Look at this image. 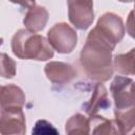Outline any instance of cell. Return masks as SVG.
I'll return each instance as SVG.
<instances>
[{"mask_svg": "<svg viewBox=\"0 0 135 135\" xmlns=\"http://www.w3.org/2000/svg\"><path fill=\"white\" fill-rule=\"evenodd\" d=\"M114 49L93 30L90 31L79 57L80 65L89 78L102 83L113 76L112 51Z\"/></svg>", "mask_w": 135, "mask_h": 135, "instance_id": "obj_1", "label": "cell"}, {"mask_svg": "<svg viewBox=\"0 0 135 135\" xmlns=\"http://www.w3.org/2000/svg\"><path fill=\"white\" fill-rule=\"evenodd\" d=\"M11 47L15 56L24 60L45 61L54 56L53 47L46 38L24 28L14 34Z\"/></svg>", "mask_w": 135, "mask_h": 135, "instance_id": "obj_2", "label": "cell"}, {"mask_svg": "<svg viewBox=\"0 0 135 135\" xmlns=\"http://www.w3.org/2000/svg\"><path fill=\"white\" fill-rule=\"evenodd\" d=\"M93 31L114 47L124 36V25L121 17L111 12L104 13L99 17Z\"/></svg>", "mask_w": 135, "mask_h": 135, "instance_id": "obj_3", "label": "cell"}, {"mask_svg": "<svg viewBox=\"0 0 135 135\" xmlns=\"http://www.w3.org/2000/svg\"><path fill=\"white\" fill-rule=\"evenodd\" d=\"M47 40L53 49L58 53L69 54L77 44L76 31L65 22H59L53 25L47 32Z\"/></svg>", "mask_w": 135, "mask_h": 135, "instance_id": "obj_4", "label": "cell"}, {"mask_svg": "<svg viewBox=\"0 0 135 135\" xmlns=\"http://www.w3.org/2000/svg\"><path fill=\"white\" fill-rule=\"evenodd\" d=\"M111 92L115 110L135 108V82L131 78L116 76L111 83Z\"/></svg>", "mask_w": 135, "mask_h": 135, "instance_id": "obj_5", "label": "cell"}, {"mask_svg": "<svg viewBox=\"0 0 135 135\" xmlns=\"http://www.w3.org/2000/svg\"><path fill=\"white\" fill-rule=\"evenodd\" d=\"M70 22L78 30L84 31L94 21L92 1H68Z\"/></svg>", "mask_w": 135, "mask_h": 135, "instance_id": "obj_6", "label": "cell"}, {"mask_svg": "<svg viewBox=\"0 0 135 135\" xmlns=\"http://www.w3.org/2000/svg\"><path fill=\"white\" fill-rule=\"evenodd\" d=\"M26 126L22 109L1 110L0 132L1 135H25Z\"/></svg>", "mask_w": 135, "mask_h": 135, "instance_id": "obj_7", "label": "cell"}, {"mask_svg": "<svg viewBox=\"0 0 135 135\" xmlns=\"http://www.w3.org/2000/svg\"><path fill=\"white\" fill-rule=\"evenodd\" d=\"M28 7L25 13L23 23L27 31L36 33L42 31L49 20V12L44 6L36 2H27Z\"/></svg>", "mask_w": 135, "mask_h": 135, "instance_id": "obj_8", "label": "cell"}, {"mask_svg": "<svg viewBox=\"0 0 135 135\" xmlns=\"http://www.w3.org/2000/svg\"><path fill=\"white\" fill-rule=\"evenodd\" d=\"M44 73L47 79L56 84H64L71 82L76 77L74 68L65 62L51 61L44 66Z\"/></svg>", "mask_w": 135, "mask_h": 135, "instance_id": "obj_9", "label": "cell"}, {"mask_svg": "<svg viewBox=\"0 0 135 135\" xmlns=\"http://www.w3.org/2000/svg\"><path fill=\"white\" fill-rule=\"evenodd\" d=\"M111 105L108 97V91L101 82H97L94 86L93 94L86 103L83 104V109L88 115L93 116L100 110H107Z\"/></svg>", "mask_w": 135, "mask_h": 135, "instance_id": "obj_10", "label": "cell"}, {"mask_svg": "<svg viewBox=\"0 0 135 135\" xmlns=\"http://www.w3.org/2000/svg\"><path fill=\"white\" fill-rule=\"evenodd\" d=\"M25 103V95L21 88L15 84H7L1 88V110L22 109Z\"/></svg>", "mask_w": 135, "mask_h": 135, "instance_id": "obj_11", "label": "cell"}, {"mask_svg": "<svg viewBox=\"0 0 135 135\" xmlns=\"http://www.w3.org/2000/svg\"><path fill=\"white\" fill-rule=\"evenodd\" d=\"M90 135H122L115 119L111 120L100 115H93L89 118Z\"/></svg>", "mask_w": 135, "mask_h": 135, "instance_id": "obj_12", "label": "cell"}, {"mask_svg": "<svg viewBox=\"0 0 135 135\" xmlns=\"http://www.w3.org/2000/svg\"><path fill=\"white\" fill-rule=\"evenodd\" d=\"M113 65L115 71L121 75H135V47L128 53L115 55Z\"/></svg>", "mask_w": 135, "mask_h": 135, "instance_id": "obj_13", "label": "cell"}, {"mask_svg": "<svg viewBox=\"0 0 135 135\" xmlns=\"http://www.w3.org/2000/svg\"><path fill=\"white\" fill-rule=\"evenodd\" d=\"M115 121L117 122L122 135H132L135 133V108L126 110H115Z\"/></svg>", "mask_w": 135, "mask_h": 135, "instance_id": "obj_14", "label": "cell"}, {"mask_svg": "<svg viewBox=\"0 0 135 135\" xmlns=\"http://www.w3.org/2000/svg\"><path fill=\"white\" fill-rule=\"evenodd\" d=\"M65 133L66 135H90L89 119L80 113L74 114L65 123Z\"/></svg>", "mask_w": 135, "mask_h": 135, "instance_id": "obj_15", "label": "cell"}, {"mask_svg": "<svg viewBox=\"0 0 135 135\" xmlns=\"http://www.w3.org/2000/svg\"><path fill=\"white\" fill-rule=\"evenodd\" d=\"M32 135H59V132L50 121L39 119L32 130Z\"/></svg>", "mask_w": 135, "mask_h": 135, "instance_id": "obj_16", "label": "cell"}, {"mask_svg": "<svg viewBox=\"0 0 135 135\" xmlns=\"http://www.w3.org/2000/svg\"><path fill=\"white\" fill-rule=\"evenodd\" d=\"M16 75V62L5 53L1 54V76L13 78Z\"/></svg>", "mask_w": 135, "mask_h": 135, "instance_id": "obj_17", "label": "cell"}, {"mask_svg": "<svg viewBox=\"0 0 135 135\" xmlns=\"http://www.w3.org/2000/svg\"><path fill=\"white\" fill-rule=\"evenodd\" d=\"M127 32L133 39H135V3L134 8L130 12L127 18Z\"/></svg>", "mask_w": 135, "mask_h": 135, "instance_id": "obj_18", "label": "cell"}, {"mask_svg": "<svg viewBox=\"0 0 135 135\" xmlns=\"http://www.w3.org/2000/svg\"><path fill=\"white\" fill-rule=\"evenodd\" d=\"M132 135H135V133H134V134H132Z\"/></svg>", "mask_w": 135, "mask_h": 135, "instance_id": "obj_19", "label": "cell"}]
</instances>
